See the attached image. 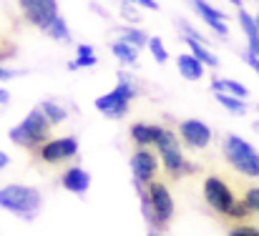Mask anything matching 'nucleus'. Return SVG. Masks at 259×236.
Returning <instances> with one entry per match:
<instances>
[{
    "instance_id": "e433bc0d",
    "label": "nucleus",
    "mask_w": 259,
    "mask_h": 236,
    "mask_svg": "<svg viewBox=\"0 0 259 236\" xmlns=\"http://www.w3.org/2000/svg\"><path fill=\"white\" fill-rule=\"evenodd\" d=\"M254 18H257V25H259V13H257V15H254Z\"/></svg>"
},
{
    "instance_id": "aec40b11",
    "label": "nucleus",
    "mask_w": 259,
    "mask_h": 236,
    "mask_svg": "<svg viewBox=\"0 0 259 236\" xmlns=\"http://www.w3.org/2000/svg\"><path fill=\"white\" fill-rule=\"evenodd\" d=\"M111 53H113L116 61H121L123 66H134V63L139 61V48L131 45V43H126V40H116V43L111 45Z\"/></svg>"
},
{
    "instance_id": "c756f323",
    "label": "nucleus",
    "mask_w": 259,
    "mask_h": 236,
    "mask_svg": "<svg viewBox=\"0 0 259 236\" xmlns=\"http://www.w3.org/2000/svg\"><path fill=\"white\" fill-rule=\"evenodd\" d=\"M131 3H136V5H141L146 10H159V3L156 0H131Z\"/></svg>"
},
{
    "instance_id": "4be33fe9",
    "label": "nucleus",
    "mask_w": 259,
    "mask_h": 236,
    "mask_svg": "<svg viewBox=\"0 0 259 236\" xmlns=\"http://www.w3.org/2000/svg\"><path fill=\"white\" fill-rule=\"evenodd\" d=\"M76 61H71L68 63V68L71 71H78V68H91V66H96V53H93V45H86V43H81L78 48H76Z\"/></svg>"
},
{
    "instance_id": "473e14b6",
    "label": "nucleus",
    "mask_w": 259,
    "mask_h": 236,
    "mask_svg": "<svg viewBox=\"0 0 259 236\" xmlns=\"http://www.w3.org/2000/svg\"><path fill=\"white\" fill-rule=\"evenodd\" d=\"M8 101H10V93H8L5 88H0V106H3V103H8Z\"/></svg>"
},
{
    "instance_id": "4468645a",
    "label": "nucleus",
    "mask_w": 259,
    "mask_h": 236,
    "mask_svg": "<svg viewBox=\"0 0 259 236\" xmlns=\"http://www.w3.org/2000/svg\"><path fill=\"white\" fill-rule=\"evenodd\" d=\"M63 186L68 188V191H73V194H86L88 186H91V173H88L86 168H78V166H73V168H68L66 173H63Z\"/></svg>"
},
{
    "instance_id": "f257e3e1",
    "label": "nucleus",
    "mask_w": 259,
    "mask_h": 236,
    "mask_svg": "<svg viewBox=\"0 0 259 236\" xmlns=\"http://www.w3.org/2000/svg\"><path fill=\"white\" fill-rule=\"evenodd\" d=\"M48 128H51L48 116H46L40 108H35V111H30L15 128H10V141H13L15 146L33 149V146H38V144H46Z\"/></svg>"
},
{
    "instance_id": "6e6552de",
    "label": "nucleus",
    "mask_w": 259,
    "mask_h": 236,
    "mask_svg": "<svg viewBox=\"0 0 259 236\" xmlns=\"http://www.w3.org/2000/svg\"><path fill=\"white\" fill-rule=\"evenodd\" d=\"M78 154V141L76 138H56V141H46L40 149V158L46 163H61L66 158H73Z\"/></svg>"
},
{
    "instance_id": "2eb2a0df",
    "label": "nucleus",
    "mask_w": 259,
    "mask_h": 236,
    "mask_svg": "<svg viewBox=\"0 0 259 236\" xmlns=\"http://www.w3.org/2000/svg\"><path fill=\"white\" fill-rule=\"evenodd\" d=\"M176 66H179V73L186 80H199L204 76V63L194 53H181L176 58Z\"/></svg>"
},
{
    "instance_id": "1a4fd4ad",
    "label": "nucleus",
    "mask_w": 259,
    "mask_h": 236,
    "mask_svg": "<svg viewBox=\"0 0 259 236\" xmlns=\"http://www.w3.org/2000/svg\"><path fill=\"white\" fill-rule=\"evenodd\" d=\"M191 5H194V10L199 13V18H201L217 35H222V38L229 35V23H227V13H224V10L209 5L206 0H191Z\"/></svg>"
},
{
    "instance_id": "20e7f679",
    "label": "nucleus",
    "mask_w": 259,
    "mask_h": 236,
    "mask_svg": "<svg viewBox=\"0 0 259 236\" xmlns=\"http://www.w3.org/2000/svg\"><path fill=\"white\" fill-rule=\"evenodd\" d=\"M134 96H136L134 93V85L126 80V76H118V85L111 93L96 98V108L103 116H108V118H123L128 113V103H131Z\"/></svg>"
},
{
    "instance_id": "58836bf2",
    "label": "nucleus",
    "mask_w": 259,
    "mask_h": 236,
    "mask_svg": "<svg viewBox=\"0 0 259 236\" xmlns=\"http://www.w3.org/2000/svg\"><path fill=\"white\" fill-rule=\"evenodd\" d=\"M0 56H3V53H0Z\"/></svg>"
},
{
    "instance_id": "0eeeda50",
    "label": "nucleus",
    "mask_w": 259,
    "mask_h": 236,
    "mask_svg": "<svg viewBox=\"0 0 259 236\" xmlns=\"http://www.w3.org/2000/svg\"><path fill=\"white\" fill-rule=\"evenodd\" d=\"M156 146H159V151H161V158H164L166 171H171V173H179V171H191V166L184 161L181 151H179L176 136H174L171 131H166V128H164V133L159 136Z\"/></svg>"
},
{
    "instance_id": "6ab92c4d",
    "label": "nucleus",
    "mask_w": 259,
    "mask_h": 236,
    "mask_svg": "<svg viewBox=\"0 0 259 236\" xmlns=\"http://www.w3.org/2000/svg\"><path fill=\"white\" fill-rule=\"evenodd\" d=\"M43 33L48 35V38H53V40H58V43H71V30H68V23L61 18V15H56L46 28H43Z\"/></svg>"
},
{
    "instance_id": "f704fd0d",
    "label": "nucleus",
    "mask_w": 259,
    "mask_h": 236,
    "mask_svg": "<svg viewBox=\"0 0 259 236\" xmlns=\"http://www.w3.org/2000/svg\"><path fill=\"white\" fill-rule=\"evenodd\" d=\"M232 3H234V5H237V8H242V0H232Z\"/></svg>"
},
{
    "instance_id": "7c9ffc66",
    "label": "nucleus",
    "mask_w": 259,
    "mask_h": 236,
    "mask_svg": "<svg viewBox=\"0 0 259 236\" xmlns=\"http://www.w3.org/2000/svg\"><path fill=\"white\" fill-rule=\"evenodd\" d=\"M244 61H247V63H249V66L257 71V76H259V56H249V53H244Z\"/></svg>"
},
{
    "instance_id": "a878e982",
    "label": "nucleus",
    "mask_w": 259,
    "mask_h": 236,
    "mask_svg": "<svg viewBox=\"0 0 259 236\" xmlns=\"http://www.w3.org/2000/svg\"><path fill=\"white\" fill-rule=\"evenodd\" d=\"M136 3H131V0H126L123 5H121V18L123 20H131V23H141V15L136 13V8H134Z\"/></svg>"
},
{
    "instance_id": "2f4dec72",
    "label": "nucleus",
    "mask_w": 259,
    "mask_h": 236,
    "mask_svg": "<svg viewBox=\"0 0 259 236\" xmlns=\"http://www.w3.org/2000/svg\"><path fill=\"white\" fill-rule=\"evenodd\" d=\"M13 76H18V73H15V71H8V68L0 66V80H10Z\"/></svg>"
},
{
    "instance_id": "bb28decb",
    "label": "nucleus",
    "mask_w": 259,
    "mask_h": 236,
    "mask_svg": "<svg viewBox=\"0 0 259 236\" xmlns=\"http://www.w3.org/2000/svg\"><path fill=\"white\" fill-rule=\"evenodd\" d=\"M249 211H252V206H249V204H247V199H244L242 204H234V206H232V211H229L227 216H234V219H244V216H247Z\"/></svg>"
},
{
    "instance_id": "39448f33",
    "label": "nucleus",
    "mask_w": 259,
    "mask_h": 236,
    "mask_svg": "<svg viewBox=\"0 0 259 236\" xmlns=\"http://www.w3.org/2000/svg\"><path fill=\"white\" fill-rule=\"evenodd\" d=\"M18 3L28 23H33L40 30L58 15V0H18Z\"/></svg>"
},
{
    "instance_id": "9d476101",
    "label": "nucleus",
    "mask_w": 259,
    "mask_h": 236,
    "mask_svg": "<svg viewBox=\"0 0 259 236\" xmlns=\"http://www.w3.org/2000/svg\"><path fill=\"white\" fill-rule=\"evenodd\" d=\"M179 133H181L184 144L191 146V149H204V146L211 144V128L206 123H201V121H194V118L184 121L179 126Z\"/></svg>"
},
{
    "instance_id": "ea45409f",
    "label": "nucleus",
    "mask_w": 259,
    "mask_h": 236,
    "mask_svg": "<svg viewBox=\"0 0 259 236\" xmlns=\"http://www.w3.org/2000/svg\"><path fill=\"white\" fill-rule=\"evenodd\" d=\"M257 108H259V106H257Z\"/></svg>"
},
{
    "instance_id": "c85d7f7f",
    "label": "nucleus",
    "mask_w": 259,
    "mask_h": 236,
    "mask_svg": "<svg viewBox=\"0 0 259 236\" xmlns=\"http://www.w3.org/2000/svg\"><path fill=\"white\" fill-rule=\"evenodd\" d=\"M229 236H259V229H254V226H237V229H232Z\"/></svg>"
},
{
    "instance_id": "423d86ee",
    "label": "nucleus",
    "mask_w": 259,
    "mask_h": 236,
    "mask_svg": "<svg viewBox=\"0 0 259 236\" xmlns=\"http://www.w3.org/2000/svg\"><path fill=\"white\" fill-rule=\"evenodd\" d=\"M204 196H206V204L211 209H217L219 214H229L232 206H234V196H232V188L217 178V176H209L204 181Z\"/></svg>"
},
{
    "instance_id": "c9c22d12",
    "label": "nucleus",
    "mask_w": 259,
    "mask_h": 236,
    "mask_svg": "<svg viewBox=\"0 0 259 236\" xmlns=\"http://www.w3.org/2000/svg\"><path fill=\"white\" fill-rule=\"evenodd\" d=\"M254 128H257V131H259V121H257V123H254Z\"/></svg>"
},
{
    "instance_id": "a211bd4d",
    "label": "nucleus",
    "mask_w": 259,
    "mask_h": 236,
    "mask_svg": "<svg viewBox=\"0 0 259 236\" xmlns=\"http://www.w3.org/2000/svg\"><path fill=\"white\" fill-rule=\"evenodd\" d=\"M214 96H217V101H219L229 113H234V116H244V113H247V98L232 96V93H227V90H214Z\"/></svg>"
},
{
    "instance_id": "393cba45",
    "label": "nucleus",
    "mask_w": 259,
    "mask_h": 236,
    "mask_svg": "<svg viewBox=\"0 0 259 236\" xmlns=\"http://www.w3.org/2000/svg\"><path fill=\"white\" fill-rule=\"evenodd\" d=\"M149 51H151V56H154L156 63H166L169 61V53H166V45H164L161 38H151L149 40Z\"/></svg>"
},
{
    "instance_id": "5701e85b",
    "label": "nucleus",
    "mask_w": 259,
    "mask_h": 236,
    "mask_svg": "<svg viewBox=\"0 0 259 236\" xmlns=\"http://www.w3.org/2000/svg\"><path fill=\"white\" fill-rule=\"evenodd\" d=\"M121 40H126V43H131V45H136V48H144V45H149V35L144 33V30H139V28H123L121 30Z\"/></svg>"
},
{
    "instance_id": "f8f14e48",
    "label": "nucleus",
    "mask_w": 259,
    "mask_h": 236,
    "mask_svg": "<svg viewBox=\"0 0 259 236\" xmlns=\"http://www.w3.org/2000/svg\"><path fill=\"white\" fill-rule=\"evenodd\" d=\"M131 171H134V181H151L154 173H156V158L154 154L146 151V146H141L134 158H131Z\"/></svg>"
},
{
    "instance_id": "f03ea898",
    "label": "nucleus",
    "mask_w": 259,
    "mask_h": 236,
    "mask_svg": "<svg viewBox=\"0 0 259 236\" xmlns=\"http://www.w3.org/2000/svg\"><path fill=\"white\" fill-rule=\"evenodd\" d=\"M0 209L13 211L18 216H33L40 209V191L33 186L10 183V186L0 188Z\"/></svg>"
},
{
    "instance_id": "f3484780",
    "label": "nucleus",
    "mask_w": 259,
    "mask_h": 236,
    "mask_svg": "<svg viewBox=\"0 0 259 236\" xmlns=\"http://www.w3.org/2000/svg\"><path fill=\"white\" fill-rule=\"evenodd\" d=\"M184 40H186L189 51H191V53H194V56H196V58H199V61L206 66V68H217V66H219V58H217V56L209 51V45H206V43L194 40V38H184Z\"/></svg>"
},
{
    "instance_id": "dca6fc26",
    "label": "nucleus",
    "mask_w": 259,
    "mask_h": 236,
    "mask_svg": "<svg viewBox=\"0 0 259 236\" xmlns=\"http://www.w3.org/2000/svg\"><path fill=\"white\" fill-rule=\"evenodd\" d=\"M161 133H164L161 126H149V123H136V126H131V138H134L139 146H151V144H156Z\"/></svg>"
},
{
    "instance_id": "7ed1b4c3",
    "label": "nucleus",
    "mask_w": 259,
    "mask_h": 236,
    "mask_svg": "<svg viewBox=\"0 0 259 236\" xmlns=\"http://www.w3.org/2000/svg\"><path fill=\"white\" fill-rule=\"evenodd\" d=\"M224 156L227 161L244 176H252L257 178L259 176V154L252 144H247L244 138L239 136H227L224 138Z\"/></svg>"
},
{
    "instance_id": "4c0bfd02",
    "label": "nucleus",
    "mask_w": 259,
    "mask_h": 236,
    "mask_svg": "<svg viewBox=\"0 0 259 236\" xmlns=\"http://www.w3.org/2000/svg\"><path fill=\"white\" fill-rule=\"evenodd\" d=\"M151 236H159V234H151Z\"/></svg>"
},
{
    "instance_id": "72a5a7b5",
    "label": "nucleus",
    "mask_w": 259,
    "mask_h": 236,
    "mask_svg": "<svg viewBox=\"0 0 259 236\" xmlns=\"http://www.w3.org/2000/svg\"><path fill=\"white\" fill-rule=\"evenodd\" d=\"M8 163H10V158H8L5 154H3V151H0V168H5Z\"/></svg>"
},
{
    "instance_id": "cd10ccee",
    "label": "nucleus",
    "mask_w": 259,
    "mask_h": 236,
    "mask_svg": "<svg viewBox=\"0 0 259 236\" xmlns=\"http://www.w3.org/2000/svg\"><path fill=\"white\" fill-rule=\"evenodd\" d=\"M244 199H247V204L252 206V211H257V214H259V186H254V188H249Z\"/></svg>"
},
{
    "instance_id": "9b49d317",
    "label": "nucleus",
    "mask_w": 259,
    "mask_h": 236,
    "mask_svg": "<svg viewBox=\"0 0 259 236\" xmlns=\"http://www.w3.org/2000/svg\"><path fill=\"white\" fill-rule=\"evenodd\" d=\"M149 196H151V204H154L159 226H166L174 214V201H171L169 188H166L164 183H151V186H149Z\"/></svg>"
},
{
    "instance_id": "412c9836",
    "label": "nucleus",
    "mask_w": 259,
    "mask_h": 236,
    "mask_svg": "<svg viewBox=\"0 0 259 236\" xmlns=\"http://www.w3.org/2000/svg\"><path fill=\"white\" fill-rule=\"evenodd\" d=\"M211 90H227V93H232V96L249 98V88L242 85L239 80H232V78H214L211 80Z\"/></svg>"
},
{
    "instance_id": "ddd939ff",
    "label": "nucleus",
    "mask_w": 259,
    "mask_h": 236,
    "mask_svg": "<svg viewBox=\"0 0 259 236\" xmlns=\"http://www.w3.org/2000/svg\"><path fill=\"white\" fill-rule=\"evenodd\" d=\"M237 20H239V25H242L244 35H247V53H249V56H259V25H257V18H254V15H249L244 8H239Z\"/></svg>"
},
{
    "instance_id": "b1692460",
    "label": "nucleus",
    "mask_w": 259,
    "mask_h": 236,
    "mask_svg": "<svg viewBox=\"0 0 259 236\" xmlns=\"http://www.w3.org/2000/svg\"><path fill=\"white\" fill-rule=\"evenodd\" d=\"M40 111L48 116V121H51V123H61V121H66V118H68V111H66L63 106L53 103V101H43V103H40Z\"/></svg>"
}]
</instances>
